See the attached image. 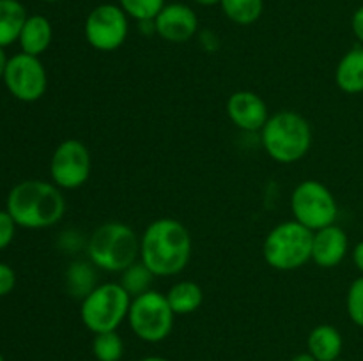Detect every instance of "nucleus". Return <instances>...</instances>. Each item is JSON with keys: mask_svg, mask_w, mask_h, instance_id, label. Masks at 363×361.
Instances as JSON below:
<instances>
[{"mask_svg": "<svg viewBox=\"0 0 363 361\" xmlns=\"http://www.w3.org/2000/svg\"><path fill=\"white\" fill-rule=\"evenodd\" d=\"M191 258V236L176 218H158L140 236V260L155 276H176Z\"/></svg>", "mask_w": 363, "mask_h": 361, "instance_id": "1", "label": "nucleus"}, {"mask_svg": "<svg viewBox=\"0 0 363 361\" xmlns=\"http://www.w3.org/2000/svg\"><path fill=\"white\" fill-rule=\"evenodd\" d=\"M6 211L18 227L50 229L66 214V198L60 188L48 180H21L7 195Z\"/></svg>", "mask_w": 363, "mask_h": 361, "instance_id": "2", "label": "nucleus"}, {"mask_svg": "<svg viewBox=\"0 0 363 361\" xmlns=\"http://www.w3.org/2000/svg\"><path fill=\"white\" fill-rule=\"evenodd\" d=\"M259 133L266 154L282 165H291L303 159L314 140L311 122L293 110L272 113Z\"/></svg>", "mask_w": 363, "mask_h": 361, "instance_id": "3", "label": "nucleus"}, {"mask_svg": "<svg viewBox=\"0 0 363 361\" xmlns=\"http://www.w3.org/2000/svg\"><path fill=\"white\" fill-rule=\"evenodd\" d=\"M89 260L106 273H123L140 258V237L123 222H105L91 234Z\"/></svg>", "mask_w": 363, "mask_h": 361, "instance_id": "4", "label": "nucleus"}, {"mask_svg": "<svg viewBox=\"0 0 363 361\" xmlns=\"http://www.w3.org/2000/svg\"><path fill=\"white\" fill-rule=\"evenodd\" d=\"M314 232L296 219L273 227L262 243V257L277 271H296L312 260Z\"/></svg>", "mask_w": 363, "mask_h": 361, "instance_id": "5", "label": "nucleus"}, {"mask_svg": "<svg viewBox=\"0 0 363 361\" xmlns=\"http://www.w3.org/2000/svg\"><path fill=\"white\" fill-rule=\"evenodd\" d=\"M131 299L133 297L123 289L119 282L101 283L82 299V322L92 335L117 331L119 326L128 321Z\"/></svg>", "mask_w": 363, "mask_h": 361, "instance_id": "6", "label": "nucleus"}, {"mask_svg": "<svg viewBox=\"0 0 363 361\" xmlns=\"http://www.w3.org/2000/svg\"><path fill=\"white\" fill-rule=\"evenodd\" d=\"M176 314L170 308L165 294L149 290L131 299L128 322L137 338L147 343H158L169 338Z\"/></svg>", "mask_w": 363, "mask_h": 361, "instance_id": "7", "label": "nucleus"}, {"mask_svg": "<svg viewBox=\"0 0 363 361\" xmlns=\"http://www.w3.org/2000/svg\"><path fill=\"white\" fill-rule=\"evenodd\" d=\"M293 219L311 229L312 232L337 223L339 204L328 186L315 179L301 180L291 193Z\"/></svg>", "mask_w": 363, "mask_h": 361, "instance_id": "8", "label": "nucleus"}, {"mask_svg": "<svg viewBox=\"0 0 363 361\" xmlns=\"http://www.w3.org/2000/svg\"><path fill=\"white\" fill-rule=\"evenodd\" d=\"M92 159L87 145L78 138L60 142L50 159V177L60 190H78L91 177Z\"/></svg>", "mask_w": 363, "mask_h": 361, "instance_id": "9", "label": "nucleus"}, {"mask_svg": "<svg viewBox=\"0 0 363 361\" xmlns=\"http://www.w3.org/2000/svg\"><path fill=\"white\" fill-rule=\"evenodd\" d=\"M84 34L89 45L98 52H116L126 42L130 34L128 14L121 6L101 4L89 13Z\"/></svg>", "mask_w": 363, "mask_h": 361, "instance_id": "10", "label": "nucleus"}, {"mask_svg": "<svg viewBox=\"0 0 363 361\" xmlns=\"http://www.w3.org/2000/svg\"><path fill=\"white\" fill-rule=\"evenodd\" d=\"M7 91L23 103H34L45 96L48 87V74L39 57L18 53L11 57L4 73Z\"/></svg>", "mask_w": 363, "mask_h": 361, "instance_id": "11", "label": "nucleus"}, {"mask_svg": "<svg viewBox=\"0 0 363 361\" xmlns=\"http://www.w3.org/2000/svg\"><path fill=\"white\" fill-rule=\"evenodd\" d=\"M156 34L167 42L181 45L197 34L199 18L195 11L186 4H167L152 21Z\"/></svg>", "mask_w": 363, "mask_h": 361, "instance_id": "12", "label": "nucleus"}, {"mask_svg": "<svg viewBox=\"0 0 363 361\" xmlns=\"http://www.w3.org/2000/svg\"><path fill=\"white\" fill-rule=\"evenodd\" d=\"M225 108L230 122L248 133L261 131L272 115L264 99L252 91H238L230 94Z\"/></svg>", "mask_w": 363, "mask_h": 361, "instance_id": "13", "label": "nucleus"}, {"mask_svg": "<svg viewBox=\"0 0 363 361\" xmlns=\"http://www.w3.org/2000/svg\"><path fill=\"white\" fill-rule=\"evenodd\" d=\"M350 251V237L337 223L315 230L312 239V262L323 269H333L346 258Z\"/></svg>", "mask_w": 363, "mask_h": 361, "instance_id": "14", "label": "nucleus"}, {"mask_svg": "<svg viewBox=\"0 0 363 361\" xmlns=\"http://www.w3.org/2000/svg\"><path fill=\"white\" fill-rule=\"evenodd\" d=\"M344 340L339 329L332 324H319L308 333L307 353L315 361H337L342 354Z\"/></svg>", "mask_w": 363, "mask_h": 361, "instance_id": "15", "label": "nucleus"}, {"mask_svg": "<svg viewBox=\"0 0 363 361\" xmlns=\"http://www.w3.org/2000/svg\"><path fill=\"white\" fill-rule=\"evenodd\" d=\"M335 84L346 94L363 92V46L347 50L335 67Z\"/></svg>", "mask_w": 363, "mask_h": 361, "instance_id": "16", "label": "nucleus"}, {"mask_svg": "<svg viewBox=\"0 0 363 361\" xmlns=\"http://www.w3.org/2000/svg\"><path fill=\"white\" fill-rule=\"evenodd\" d=\"M53 39V28L48 18L41 16V14H34L28 16L25 21L21 34L18 38L21 46V52L28 53V55L39 57L50 48Z\"/></svg>", "mask_w": 363, "mask_h": 361, "instance_id": "17", "label": "nucleus"}, {"mask_svg": "<svg viewBox=\"0 0 363 361\" xmlns=\"http://www.w3.org/2000/svg\"><path fill=\"white\" fill-rule=\"evenodd\" d=\"M170 308L176 315H190L202 306L204 292L199 283L191 280H179L165 294Z\"/></svg>", "mask_w": 363, "mask_h": 361, "instance_id": "18", "label": "nucleus"}, {"mask_svg": "<svg viewBox=\"0 0 363 361\" xmlns=\"http://www.w3.org/2000/svg\"><path fill=\"white\" fill-rule=\"evenodd\" d=\"M27 18V11L18 0H0V46L2 48L18 41Z\"/></svg>", "mask_w": 363, "mask_h": 361, "instance_id": "19", "label": "nucleus"}, {"mask_svg": "<svg viewBox=\"0 0 363 361\" xmlns=\"http://www.w3.org/2000/svg\"><path fill=\"white\" fill-rule=\"evenodd\" d=\"M66 285L67 292L82 301L98 287V283H96V265L91 260L73 262L66 273Z\"/></svg>", "mask_w": 363, "mask_h": 361, "instance_id": "20", "label": "nucleus"}, {"mask_svg": "<svg viewBox=\"0 0 363 361\" xmlns=\"http://www.w3.org/2000/svg\"><path fill=\"white\" fill-rule=\"evenodd\" d=\"M155 278V273L138 258L135 264H131L130 268H126L121 273L119 283L131 297H137L140 294L152 290V280Z\"/></svg>", "mask_w": 363, "mask_h": 361, "instance_id": "21", "label": "nucleus"}, {"mask_svg": "<svg viewBox=\"0 0 363 361\" xmlns=\"http://www.w3.org/2000/svg\"><path fill=\"white\" fill-rule=\"evenodd\" d=\"M223 14L238 25H252L261 18L264 0H222Z\"/></svg>", "mask_w": 363, "mask_h": 361, "instance_id": "22", "label": "nucleus"}, {"mask_svg": "<svg viewBox=\"0 0 363 361\" xmlns=\"http://www.w3.org/2000/svg\"><path fill=\"white\" fill-rule=\"evenodd\" d=\"M91 349L98 361H121L124 356V342L117 331L94 335Z\"/></svg>", "mask_w": 363, "mask_h": 361, "instance_id": "23", "label": "nucleus"}, {"mask_svg": "<svg viewBox=\"0 0 363 361\" xmlns=\"http://www.w3.org/2000/svg\"><path fill=\"white\" fill-rule=\"evenodd\" d=\"M119 6L128 18H133L140 23H149L155 21L167 4L165 0H119Z\"/></svg>", "mask_w": 363, "mask_h": 361, "instance_id": "24", "label": "nucleus"}, {"mask_svg": "<svg viewBox=\"0 0 363 361\" xmlns=\"http://www.w3.org/2000/svg\"><path fill=\"white\" fill-rule=\"evenodd\" d=\"M346 310L353 324L363 328V275L353 280V283L347 289Z\"/></svg>", "mask_w": 363, "mask_h": 361, "instance_id": "25", "label": "nucleus"}, {"mask_svg": "<svg viewBox=\"0 0 363 361\" xmlns=\"http://www.w3.org/2000/svg\"><path fill=\"white\" fill-rule=\"evenodd\" d=\"M16 222L7 211H0V250L9 246L16 234Z\"/></svg>", "mask_w": 363, "mask_h": 361, "instance_id": "26", "label": "nucleus"}, {"mask_svg": "<svg viewBox=\"0 0 363 361\" xmlns=\"http://www.w3.org/2000/svg\"><path fill=\"white\" fill-rule=\"evenodd\" d=\"M16 285V275L6 262H0V297L7 296Z\"/></svg>", "mask_w": 363, "mask_h": 361, "instance_id": "27", "label": "nucleus"}, {"mask_svg": "<svg viewBox=\"0 0 363 361\" xmlns=\"http://www.w3.org/2000/svg\"><path fill=\"white\" fill-rule=\"evenodd\" d=\"M351 28H353L354 38H357L358 42L363 46V6L358 7L353 13V18H351Z\"/></svg>", "mask_w": 363, "mask_h": 361, "instance_id": "28", "label": "nucleus"}, {"mask_svg": "<svg viewBox=\"0 0 363 361\" xmlns=\"http://www.w3.org/2000/svg\"><path fill=\"white\" fill-rule=\"evenodd\" d=\"M353 262H354V265H357L358 271H360L362 275H363V239L360 241V243L354 244V248H353Z\"/></svg>", "mask_w": 363, "mask_h": 361, "instance_id": "29", "label": "nucleus"}, {"mask_svg": "<svg viewBox=\"0 0 363 361\" xmlns=\"http://www.w3.org/2000/svg\"><path fill=\"white\" fill-rule=\"evenodd\" d=\"M7 62H9V59H7L6 52H4V48H2V46H0V78H4V73H6Z\"/></svg>", "mask_w": 363, "mask_h": 361, "instance_id": "30", "label": "nucleus"}, {"mask_svg": "<svg viewBox=\"0 0 363 361\" xmlns=\"http://www.w3.org/2000/svg\"><path fill=\"white\" fill-rule=\"evenodd\" d=\"M289 361H315V360L312 357L311 353H300V354H296V356L291 357Z\"/></svg>", "mask_w": 363, "mask_h": 361, "instance_id": "31", "label": "nucleus"}, {"mask_svg": "<svg viewBox=\"0 0 363 361\" xmlns=\"http://www.w3.org/2000/svg\"><path fill=\"white\" fill-rule=\"evenodd\" d=\"M195 4H199V6H204V7H209V6H218L222 0H194Z\"/></svg>", "mask_w": 363, "mask_h": 361, "instance_id": "32", "label": "nucleus"}, {"mask_svg": "<svg viewBox=\"0 0 363 361\" xmlns=\"http://www.w3.org/2000/svg\"><path fill=\"white\" fill-rule=\"evenodd\" d=\"M138 361H170V360H167V357H162V356H145Z\"/></svg>", "mask_w": 363, "mask_h": 361, "instance_id": "33", "label": "nucleus"}, {"mask_svg": "<svg viewBox=\"0 0 363 361\" xmlns=\"http://www.w3.org/2000/svg\"><path fill=\"white\" fill-rule=\"evenodd\" d=\"M43 2H48V4H53V2H59V0H43Z\"/></svg>", "mask_w": 363, "mask_h": 361, "instance_id": "34", "label": "nucleus"}, {"mask_svg": "<svg viewBox=\"0 0 363 361\" xmlns=\"http://www.w3.org/2000/svg\"><path fill=\"white\" fill-rule=\"evenodd\" d=\"M0 361H6V360H4V356H2V353H0Z\"/></svg>", "mask_w": 363, "mask_h": 361, "instance_id": "35", "label": "nucleus"}]
</instances>
